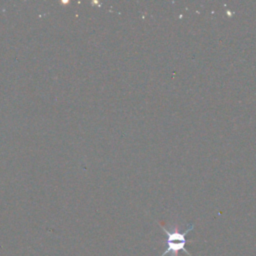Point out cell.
Instances as JSON below:
<instances>
[{
	"label": "cell",
	"mask_w": 256,
	"mask_h": 256,
	"mask_svg": "<svg viewBox=\"0 0 256 256\" xmlns=\"http://www.w3.org/2000/svg\"><path fill=\"white\" fill-rule=\"evenodd\" d=\"M162 230L166 233L167 235V248L166 250L160 255V256H166V255H171V256H177L180 251H183L186 255L192 256L188 250L185 248L186 246V236L187 234L194 229V225L191 223L187 226V229L184 232L180 231H168L162 224H161Z\"/></svg>",
	"instance_id": "obj_1"
}]
</instances>
